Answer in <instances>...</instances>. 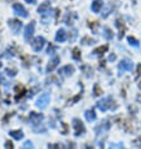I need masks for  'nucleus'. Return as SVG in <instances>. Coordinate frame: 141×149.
<instances>
[{
    "label": "nucleus",
    "instance_id": "9",
    "mask_svg": "<svg viewBox=\"0 0 141 149\" xmlns=\"http://www.w3.org/2000/svg\"><path fill=\"white\" fill-rule=\"evenodd\" d=\"M34 29H35V22H30L25 26V31H24V38H25L27 41L30 40V38L34 34Z\"/></svg>",
    "mask_w": 141,
    "mask_h": 149
},
{
    "label": "nucleus",
    "instance_id": "25",
    "mask_svg": "<svg viewBox=\"0 0 141 149\" xmlns=\"http://www.w3.org/2000/svg\"><path fill=\"white\" fill-rule=\"evenodd\" d=\"M61 149H76V144L73 142H67L64 146H62Z\"/></svg>",
    "mask_w": 141,
    "mask_h": 149
},
{
    "label": "nucleus",
    "instance_id": "38",
    "mask_svg": "<svg viewBox=\"0 0 141 149\" xmlns=\"http://www.w3.org/2000/svg\"><path fill=\"white\" fill-rule=\"evenodd\" d=\"M140 88H141V81H140Z\"/></svg>",
    "mask_w": 141,
    "mask_h": 149
},
{
    "label": "nucleus",
    "instance_id": "8",
    "mask_svg": "<svg viewBox=\"0 0 141 149\" xmlns=\"http://www.w3.org/2000/svg\"><path fill=\"white\" fill-rule=\"evenodd\" d=\"M13 10H14V13H15L16 15L22 16V18H28V11H27L25 8L22 5V4L15 3L14 5H13Z\"/></svg>",
    "mask_w": 141,
    "mask_h": 149
},
{
    "label": "nucleus",
    "instance_id": "22",
    "mask_svg": "<svg viewBox=\"0 0 141 149\" xmlns=\"http://www.w3.org/2000/svg\"><path fill=\"white\" fill-rule=\"evenodd\" d=\"M72 56L74 60H80L81 59V53H80V49L78 48H74L72 50Z\"/></svg>",
    "mask_w": 141,
    "mask_h": 149
},
{
    "label": "nucleus",
    "instance_id": "7",
    "mask_svg": "<svg viewBox=\"0 0 141 149\" xmlns=\"http://www.w3.org/2000/svg\"><path fill=\"white\" fill-rule=\"evenodd\" d=\"M8 25H9V28L11 29V31H13L14 34H19L20 29L23 28V23L20 22V20H18V19H9Z\"/></svg>",
    "mask_w": 141,
    "mask_h": 149
},
{
    "label": "nucleus",
    "instance_id": "27",
    "mask_svg": "<svg viewBox=\"0 0 141 149\" xmlns=\"http://www.w3.org/2000/svg\"><path fill=\"white\" fill-rule=\"evenodd\" d=\"M5 73H6V75H9V77H15L16 75V69H9L8 68L5 70Z\"/></svg>",
    "mask_w": 141,
    "mask_h": 149
},
{
    "label": "nucleus",
    "instance_id": "1",
    "mask_svg": "<svg viewBox=\"0 0 141 149\" xmlns=\"http://www.w3.org/2000/svg\"><path fill=\"white\" fill-rule=\"evenodd\" d=\"M49 100H51V94L49 93H42L39 95V98L37 99V102H35V107L37 108H39V109H45L48 107L49 104Z\"/></svg>",
    "mask_w": 141,
    "mask_h": 149
},
{
    "label": "nucleus",
    "instance_id": "24",
    "mask_svg": "<svg viewBox=\"0 0 141 149\" xmlns=\"http://www.w3.org/2000/svg\"><path fill=\"white\" fill-rule=\"evenodd\" d=\"M109 149H123L122 143H110Z\"/></svg>",
    "mask_w": 141,
    "mask_h": 149
},
{
    "label": "nucleus",
    "instance_id": "32",
    "mask_svg": "<svg viewBox=\"0 0 141 149\" xmlns=\"http://www.w3.org/2000/svg\"><path fill=\"white\" fill-rule=\"evenodd\" d=\"M81 97H82V94H78L77 97H74L73 99H70V100H69V104H74V103H76V102H77V100H78V99H80Z\"/></svg>",
    "mask_w": 141,
    "mask_h": 149
},
{
    "label": "nucleus",
    "instance_id": "14",
    "mask_svg": "<svg viewBox=\"0 0 141 149\" xmlns=\"http://www.w3.org/2000/svg\"><path fill=\"white\" fill-rule=\"evenodd\" d=\"M102 6H103L102 0H94L92 3V5H91V10H92L93 13H98V11H101Z\"/></svg>",
    "mask_w": 141,
    "mask_h": 149
},
{
    "label": "nucleus",
    "instance_id": "17",
    "mask_svg": "<svg viewBox=\"0 0 141 149\" xmlns=\"http://www.w3.org/2000/svg\"><path fill=\"white\" fill-rule=\"evenodd\" d=\"M49 8H51V3H49V1H44L43 4H40V6L38 8V13L42 14V15L45 14V13H48Z\"/></svg>",
    "mask_w": 141,
    "mask_h": 149
},
{
    "label": "nucleus",
    "instance_id": "13",
    "mask_svg": "<svg viewBox=\"0 0 141 149\" xmlns=\"http://www.w3.org/2000/svg\"><path fill=\"white\" fill-rule=\"evenodd\" d=\"M66 39H67V33H66V30L63 28L58 29V31L56 34V40L58 43H63V41H66Z\"/></svg>",
    "mask_w": 141,
    "mask_h": 149
},
{
    "label": "nucleus",
    "instance_id": "16",
    "mask_svg": "<svg viewBox=\"0 0 141 149\" xmlns=\"http://www.w3.org/2000/svg\"><path fill=\"white\" fill-rule=\"evenodd\" d=\"M9 135L11 136V138H14L15 140H20V139H23L24 138V133L22 130H10L9 132Z\"/></svg>",
    "mask_w": 141,
    "mask_h": 149
},
{
    "label": "nucleus",
    "instance_id": "19",
    "mask_svg": "<svg viewBox=\"0 0 141 149\" xmlns=\"http://www.w3.org/2000/svg\"><path fill=\"white\" fill-rule=\"evenodd\" d=\"M116 25H117V28L120 29L118 38H120V39H122V36H123V31H125V24H123V22H122L121 19H118V20H116Z\"/></svg>",
    "mask_w": 141,
    "mask_h": 149
},
{
    "label": "nucleus",
    "instance_id": "39",
    "mask_svg": "<svg viewBox=\"0 0 141 149\" xmlns=\"http://www.w3.org/2000/svg\"><path fill=\"white\" fill-rule=\"evenodd\" d=\"M0 67H1V63H0Z\"/></svg>",
    "mask_w": 141,
    "mask_h": 149
},
{
    "label": "nucleus",
    "instance_id": "20",
    "mask_svg": "<svg viewBox=\"0 0 141 149\" xmlns=\"http://www.w3.org/2000/svg\"><path fill=\"white\" fill-rule=\"evenodd\" d=\"M107 49H109V47H107V45L99 47V48H97V49H94L93 53H92V55H102L103 53H106V52H107Z\"/></svg>",
    "mask_w": 141,
    "mask_h": 149
},
{
    "label": "nucleus",
    "instance_id": "37",
    "mask_svg": "<svg viewBox=\"0 0 141 149\" xmlns=\"http://www.w3.org/2000/svg\"><path fill=\"white\" fill-rule=\"evenodd\" d=\"M25 1H27L28 4H35V3H37V0H25Z\"/></svg>",
    "mask_w": 141,
    "mask_h": 149
},
{
    "label": "nucleus",
    "instance_id": "28",
    "mask_svg": "<svg viewBox=\"0 0 141 149\" xmlns=\"http://www.w3.org/2000/svg\"><path fill=\"white\" fill-rule=\"evenodd\" d=\"M101 93H102V90L99 89V85H98V84H96V85H94V88H93V94L96 95V97H98V95L101 94Z\"/></svg>",
    "mask_w": 141,
    "mask_h": 149
},
{
    "label": "nucleus",
    "instance_id": "6",
    "mask_svg": "<svg viewBox=\"0 0 141 149\" xmlns=\"http://www.w3.org/2000/svg\"><path fill=\"white\" fill-rule=\"evenodd\" d=\"M44 45H45V39L43 36H37L32 41V48L34 52H40L44 48Z\"/></svg>",
    "mask_w": 141,
    "mask_h": 149
},
{
    "label": "nucleus",
    "instance_id": "18",
    "mask_svg": "<svg viewBox=\"0 0 141 149\" xmlns=\"http://www.w3.org/2000/svg\"><path fill=\"white\" fill-rule=\"evenodd\" d=\"M85 117H86V120H87V122H93L94 119H96V113H94V109H88V110H86Z\"/></svg>",
    "mask_w": 141,
    "mask_h": 149
},
{
    "label": "nucleus",
    "instance_id": "3",
    "mask_svg": "<svg viewBox=\"0 0 141 149\" xmlns=\"http://www.w3.org/2000/svg\"><path fill=\"white\" fill-rule=\"evenodd\" d=\"M44 119V115L42 113H35V111H30L29 114V120H30L33 128L37 125H42V122Z\"/></svg>",
    "mask_w": 141,
    "mask_h": 149
},
{
    "label": "nucleus",
    "instance_id": "15",
    "mask_svg": "<svg viewBox=\"0 0 141 149\" xmlns=\"http://www.w3.org/2000/svg\"><path fill=\"white\" fill-rule=\"evenodd\" d=\"M15 100L18 102L20 98H23V95H24V93H25V88H24L23 85H16L15 86Z\"/></svg>",
    "mask_w": 141,
    "mask_h": 149
},
{
    "label": "nucleus",
    "instance_id": "35",
    "mask_svg": "<svg viewBox=\"0 0 141 149\" xmlns=\"http://www.w3.org/2000/svg\"><path fill=\"white\" fill-rule=\"evenodd\" d=\"M62 125H63V132H62V134H67V129H68L67 124H66V123H62Z\"/></svg>",
    "mask_w": 141,
    "mask_h": 149
},
{
    "label": "nucleus",
    "instance_id": "36",
    "mask_svg": "<svg viewBox=\"0 0 141 149\" xmlns=\"http://www.w3.org/2000/svg\"><path fill=\"white\" fill-rule=\"evenodd\" d=\"M115 59H116V55H115V54H111L110 58H109V60H110V61H114Z\"/></svg>",
    "mask_w": 141,
    "mask_h": 149
},
{
    "label": "nucleus",
    "instance_id": "2",
    "mask_svg": "<svg viewBox=\"0 0 141 149\" xmlns=\"http://www.w3.org/2000/svg\"><path fill=\"white\" fill-rule=\"evenodd\" d=\"M114 103V99L111 97H106V98H102L99 102H97V108L101 110V111H106L111 108Z\"/></svg>",
    "mask_w": 141,
    "mask_h": 149
},
{
    "label": "nucleus",
    "instance_id": "30",
    "mask_svg": "<svg viewBox=\"0 0 141 149\" xmlns=\"http://www.w3.org/2000/svg\"><path fill=\"white\" fill-rule=\"evenodd\" d=\"M5 149H14V144L10 140H6L5 142Z\"/></svg>",
    "mask_w": 141,
    "mask_h": 149
},
{
    "label": "nucleus",
    "instance_id": "10",
    "mask_svg": "<svg viewBox=\"0 0 141 149\" xmlns=\"http://www.w3.org/2000/svg\"><path fill=\"white\" fill-rule=\"evenodd\" d=\"M132 68H134V64H132V61L131 60H127V59L121 60V63L118 64L120 72H131Z\"/></svg>",
    "mask_w": 141,
    "mask_h": 149
},
{
    "label": "nucleus",
    "instance_id": "23",
    "mask_svg": "<svg viewBox=\"0 0 141 149\" xmlns=\"http://www.w3.org/2000/svg\"><path fill=\"white\" fill-rule=\"evenodd\" d=\"M20 149H34V144H33L30 140H27V142L23 143V146Z\"/></svg>",
    "mask_w": 141,
    "mask_h": 149
},
{
    "label": "nucleus",
    "instance_id": "29",
    "mask_svg": "<svg viewBox=\"0 0 141 149\" xmlns=\"http://www.w3.org/2000/svg\"><path fill=\"white\" fill-rule=\"evenodd\" d=\"M82 43H83V44H93V43H94V40H93V39L87 38V36H85V38L82 39Z\"/></svg>",
    "mask_w": 141,
    "mask_h": 149
},
{
    "label": "nucleus",
    "instance_id": "11",
    "mask_svg": "<svg viewBox=\"0 0 141 149\" xmlns=\"http://www.w3.org/2000/svg\"><path fill=\"white\" fill-rule=\"evenodd\" d=\"M58 73H59V75H62V77H70L74 73V68L72 65H64V67H62L58 70Z\"/></svg>",
    "mask_w": 141,
    "mask_h": 149
},
{
    "label": "nucleus",
    "instance_id": "31",
    "mask_svg": "<svg viewBox=\"0 0 141 149\" xmlns=\"http://www.w3.org/2000/svg\"><path fill=\"white\" fill-rule=\"evenodd\" d=\"M76 38H77V30H76V29H73V30H72V36H69V40L74 41V39H76Z\"/></svg>",
    "mask_w": 141,
    "mask_h": 149
},
{
    "label": "nucleus",
    "instance_id": "33",
    "mask_svg": "<svg viewBox=\"0 0 141 149\" xmlns=\"http://www.w3.org/2000/svg\"><path fill=\"white\" fill-rule=\"evenodd\" d=\"M48 148L49 149H61V146L59 144H49Z\"/></svg>",
    "mask_w": 141,
    "mask_h": 149
},
{
    "label": "nucleus",
    "instance_id": "12",
    "mask_svg": "<svg viewBox=\"0 0 141 149\" xmlns=\"http://www.w3.org/2000/svg\"><path fill=\"white\" fill-rule=\"evenodd\" d=\"M59 60H61L59 56H54L53 59L49 60V63H48V65H47V69H45V70H47V73H52L53 70L57 68V65L59 64Z\"/></svg>",
    "mask_w": 141,
    "mask_h": 149
},
{
    "label": "nucleus",
    "instance_id": "4",
    "mask_svg": "<svg viewBox=\"0 0 141 149\" xmlns=\"http://www.w3.org/2000/svg\"><path fill=\"white\" fill-rule=\"evenodd\" d=\"M110 128H111V124H110L109 122H103V123H101V124H99V125H97L96 128H94V132H96L97 136L102 135L103 138H105L106 134L109 133Z\"/></svg>",
    "mask_w": 141,
    "mask_h": 149
},
{
    "label": "nucleus",
    "instance_id": "21",
    "mask_svg": "<svg viewBox=\"0 0 141 149\" xmlns=\"http://www.w3.org/2000/svg\"><path fill=\"white\" fill-rule=\"evenodd\" d=\"M103 36L107 39V40H111L114 38V34H112V30H111L110 28H103Z\"/></svg>",
    "mask_w": 141,
    "mask_h": 149
},
{
    "label": "nucleus",
    "instance_id": "26",
    "mask_svg": "<svg viewBox=\"0 0 141 149\" xmlns=\"http://www.w3.org/2000/svg\"><path fill=\"white\" fill-rule=\"evenodd\" d=\"M128 43H130V45H134V47H139V41L136 40L135 38H132V36H128Z\"/></svg>",
    "mask_w": 141,
    "mask_h": 149
},
{
    "label": "nucleus",
    "instance_id": "34",
    "mask_svg": "<svg viewBox=\"0 0 141 149\" xmlns=\"http://www.w3.org/2000/svg\"><path fill=\"white\" fill-rule=\"evenodd\" d=\"M53 52H54V47H53V45H49L47 53H48V54H53Z\"/></svg>",
    "mask_w": 141,
    "mask_h": 149
},
{
    "label": "nucleus",
    "instance_id": "5",
    "mask_svg": "<svg viewBox=\"0 0 141 149\" xmlns=\"http://www.w3.org/2000/svg\"><path fill=\"white\" fill-rule=\"evenodd\" d=\"M73 129H74V135H77V136L85 134V132H86V128L83 125V123H82L78 118L73 119Z\"/></svg>",
    "mask_w": 141,
    "mask_h": 149
}]
</instances>
